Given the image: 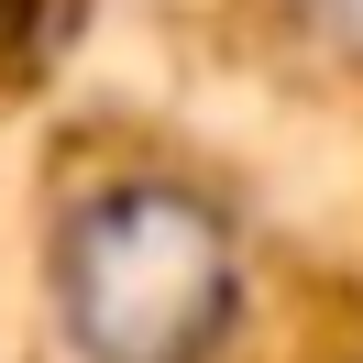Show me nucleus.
<instances>
[{"label":"nucleus","instance_id":"1","mask_svg":"<svg viewBox=\"0 0 363 363\" xmlns=\"http://www.w3.org/2000/svg\"><path fill=\"white\" fill-rule=\"evenodd\" d=\"M55 297L89 363H209L231 330V231L187 187H99L55 242Z\"/></svg>","mask_w":363,"mask_h":363},{"label":"nucleus","instance_id":"2","mask_svg":"<svg viewBox=\"0 0 363 363\" xmlns=\"http://www.w3.org/2000/svg\"><path fill=\"white\" fill-rule=\"evenodd\" d=\"M319 11H330V23H341V33H363V0H319Z\"/></svg>","mask_w":363,"mask_h":363}]
</instances>
